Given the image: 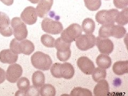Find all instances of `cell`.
Here are the masks:
<instances>
[{
	"label": "cell",
	"instance_id": "obj_15",
	"mask_svg": "<svg viewBox=\"0 0 128 96\" xmlns=\"http://www.w3.org/2000/svg\"><path fill=\"white\" fill-rule=\"evenodd\" d=\"M18 55L10 50H3L0 52V62L3 64H12L17 62Z\"/></svg>",
	"mask_w": 128,
	"mask_h": 96
},
{
	"label": "cell",
	"instance_id": "obj_29",
	"mask_svg": "<svg viewBox=\"0 0 128 96\" xmlns=\"http://www.w3.org/2000/svg\"><path fill=\"white\" fill-rule=\"evenodd\" d=\"M55 41L54 38L48 34H44L41 38V41L43 45L48 48L54 47Z\"/></svg>",
	"mask_w": 128,
	"mask_h": 96
},
{
	"label": "cell",
	"instance_id": "obj_37",
	"mask_svg": "<svg viewBox=\"0 0 128 96\" xmlns=\"http://www.w3.org/2000/svg\"><path fill=\"white\" fill-rule=\"evenodd\" d=\"M28 1H30V2H31L33 4H36V3H38L40 0H28Z\"/></svg>",
	"mask_w": 128,
	"mask_h": 96
},
{
	"label": "cell",
	"instance_id": "obj_21",
	"mask_svg": "<svg viewBox=\"0 0 128 96\" xmlns=\"http://www.w3.org/2000/svg\"><path fill=\"white\" fill-rule=\"evenodd\" d=\"M82 29L86 34L93 33L95 30V22L92 19L87 18L82 22Z\"/></svg>",
	"mask_w": 128,
	"mask_h": 96
},
{
	"label": "cell",
	"instance_id": "obj_24",
	"mask_svg": "<svg viewBox=\"0 0 128 96\" xmlns=\"http://www.w3.org/2000/svg\"><path fill=\"white\" fill-rule=\"evenodd\" d=\"M126 33V29L122 25H115L112 27L111 36L117 38H121L124 36Z\"/></svg>",
	"mask_w": 128,
	"mask_h": 96
},
{
	"label": "cell",
	"instance_id": "obj_10",
	"mask_svg": "<svg viewBox=\"0 0 128 96\" xmlns=\"http://www.w3.org/2000/svg\"><path fill=\"white\" fill-rule=\"evenodd\" d=\"M22 66L17 64H12L8 67L6 72V78L10 83L17 82L22 74Z\"/></svg>",
	"mask_w": 128,
	"mask_h": 96
},
{
	"label": "cell",
	"instance_id": "obj_30",
	"mask_svg": "<svg viewBox=\"0 0 128 96\" xmlns=\"http://www.w3.org/2000/svg\"><path fill=\"white\" fill-rule=\"evenodd\" d=\"M17 86L19 90L26 92V91L30 86V82L27 78L25 77H22L19 78L17 81Z\"/></svg>",
	"mask_w": 128,
	"mask_h": 96
},
{
	"label": "cell",
	"instance_id": "obj_14",
	"mask_svg": "<svg viewBox=\"0 0 128 96\" xmlns=\"http://www.w3.org/2000/svg\"><path fill=\"white\" fill-rule=\"evenodd\" d=\"M54 0H40L36 8L38 16L40 18H44L51 10L53 5Z\"/></svg>",
	"mask_w": 128,
	"mask_h": 96
},
{
	"label": "cell",
	"instance_id": "obj_7",
	"mask_svg": "<svg viewBox=\"0 0 128 96\" xmlns=\"http://www.w3.org/2000/svg\"><path fill=\"white\" fill-rule=\"evenodd\" d=\"M117 9L102 10L96 14V20L97 22L102 25L114 24L116 17L118 13Z\"/></svg>",
	"mask_w": 128,
	"mask_h": 96
},
{
	"label": "cell",
	"instance_id": "obj_4",
	"mask_svg": "<svg viewBox=\"0 0 128 96\" xmlns=\"http://www.w3.org/2000/svg\"><path fill=\"white\" fill-rule=\"evenodd\" d=\"M71 43L66 42L62 38H59L55 41L54 47L57 50V58L62 62H66L71 56L70 46Z\"/></svg>",
	"mask_w": 128,
	"mask_h": 96
},
{
	"label": "cell",
	"instance_id": "obj_25",
	"mask_svg": "<svg viewBox=\"0 0 128 96\" xmlns=\"http://www.w3.org/2000/svg\"><path fill=\"white\" fill-rule=\"evenodd\" d=\"M114 24L102 25L99 30V36L103 38H108L111 36L112 27Z\"/></svg>",
	"mask_w": 128,
	"mask_h": 96
},
{
	"label": "cell",
	"instance_id": "obj_19",
	"mask_svg": "<svg viewBox=\"0 0 128 96\" xmlns=\"http://www.w3.org/2000/svg\"><path fill=\"white\" fill-rule=\"evenodd\" d=\"M96 64L98 67L102 69H108L111 66L112 60L107 54H100L96 59Z\"/></svg>",
	"mask_w": 128,
	"mask_h": 96
},
{
	"label": "cell",
	"instance_id": "obj_6",
	"mask_svg": "<svg viewBox=\"0 0 128 96\" xmlns=\"http://www.w3.org/2000/svg\"><path fill=\"white\" fill-rule=\"evenodd\" d=\"M41 27L46 33L52 35L59 34L63 30V26L60 22L48 17L43 20Z\"/></svg>",
	"mask_w": 128,
	"mask_h": 96
},
{
	"label": "cell",
	"instance_id": "obj_1",
	"mask_svg": "<svg viewBox=\"0 0 128 96\" xmlns=\"http://www.w3.org/2000/svg\"><path fill=\"white\" fill-rule=\"evenodd\" d=\"M50 68L52 75L56 78H64L69 80L74 76L75 73L74 67L68 62L55 63Z\"/></svg>",
	"mask_w": 128,
	"mask_h": 96
},
{
	"label": "cell",
	"instance_id": "obj_23",
	"mask_svg": "<svg viewBox=\"0 0 128 96\" xmlns=\"http://www.w3.org/2000/svg\"><path fill=\"white\" fill-rule=\"evenodd\" d=\"M56 94L54 87L50 84L43 85L40 88V94L43 96H54Z\"/></svg>",
	"mask_w": 128,
	"mask_h": 96
},
{
	"label": "cell",
	"instance_id": "obj_36",
	"mask_svg": "<svg viewBox=\"0 0 128 96\" xmlns=\"http://www.w3.org/2000/svg\"><path fill=\"white\" fill-rule=\"evenodd\" d=\"M16 96H26V92L23 91L19 90L16 92Z\"/></svg>",
	"mask_w": 128,
	"mask_h": 96
},
{
	"label": "cell",
	"instance_id": "obj_33",
	"mask_svg": "<svg viewBox=\"0 0 128 96\" xmlns=\"http://www.w3.org/2000/svg\"><path fill=\"white\" fill-rule=\"evenodd\" d=\"M26 96H40V88L36 87L34 85L30 86L26 91Z\"/></svg>",
	"mask_w": 128,
	"mask_h": 96
},
{
	"label": "cell",
	"instance_id": "obj_35",
	"mask_svg": "<svg viewBox=\"0 0 128 96\" xmlns=\"http://www.w3.org/2000/svg\"><path fill=\"white\" fill-rule=\"evenodd\" d=\"M3 4L7 6H10L13 4L14 0H0Z\"/></svg>",
	"mask_w": 128,
	"mask_h": 96
},
{
	"label": "cell",
	"instance_id": "obj_31",
	"mask_svg": "<svg viewBox=\"0 0 128 96\" xmlns=\"http://www.w3.org/2000/svg\"><path fill=\"white\" fill-rule=\"evenodd\" d=\"M19 42L16 38L12 40L10 44V50L12 51L15 54H20V51L19 49Z\"/></svg>",
	"mask_w": 128,
	"mask_h": 96
},
{
	"label": "cell",
	"instance_id": "obj_17",
	"mask_svg": "<svg viewBox=\"0 0 128 96\" xmlns=\"http://www.w3.org/2000/svg\"><path fill=\"white\" fill-rule=\"evenodd\" d=\"M19 49L21 54L28 56L34 52L35 46L30 40H23L19 42Z\"/></svg>",
	"mask_w": 128,
	"mask_h": 96
},
{
	"label": "cell",
	"instance_id": "obj_18",
	"mask_svg": "<svg viewBox=\"0 0 128 96\" xmlns=\"http://www.w3.org/2000/svg\"><path fill=\"white\" fill-rule=\"evenodd\" d=\"M114 73L117 75H122L128 73V61H118L113 66Z\"/></svg>",
	"mask_w": 128,
	"mask_h": 96
},
{
	"label": "cell",
	"instance_id": "obj_13",
	"mask_svg": "<svg viewBox=\"0 0 128 96\" xmlns=\"http://www.w3.org/2000/svg\"><path fill=\"white\" fill-rule=\"evenodd\" d=\"M77 65L80 70L86 75H91L95 68V65L93 62L85 56L78 59Z\"/></svg>",
	"mask_w": 128,
	"mask_h": 96
},
{
	"label": "cell",
	"instance_id": "obj_20",
	"mask_svg": "<svg viewBox=\"0 0 128 96\" xmlns=\"http://www.w3.org/2000/svg\"><path fill=\"white\" fill-rule=\"evenodd\" d=\"M32 80L33 84L36 87L40 88L45 83V75L42 72L37 70L32 75Z\"/></svg>",
	"mask_w": 128,
	"mask_h": 96
},
{
	"label": "cell",
	"instance_id": "obj_27",
	"mask_svg": "<svg viewBox=\"0 0 128 96\" xmlns=\"http://www.w3.org/2000/svg\"><path fill=\"white\" fill-rule=\"evenodd\" d=\"M86 6L91 11L98 10L102 6V0H84Z\"/></svg>",
	"mask_w": 128,
	"mask_h": 96
},
{
	"label": "cell",
	"instance_id": "obj_3",
	"mask_svg": "<svg viewBox=\"0 0 128 96\" xmlns=\"http://www.w3.org/2000/svg\"><path fill=\"white\" fill-rule=\"evenodd\" d=\"M11 25L13 30L14 38L18 41L25 40L28 35L26 24L19 17H14L11 20Z\"/></svg>",
	"mask_w": 128,
	"mask_h": 96
},
{
	"label": "cell",
	"instance_id": "obj_12",
	"mask_svg": "<svg viewBox=\"0 0 128 96\" xmlns=\"http://www.w3.org/2000/svg\"><path fill=\"white\" fill-rule=\"evenodd\" d=\"M96 44L100 53L109 54L114 50V44L110 40L107 38L97 37L96 38Z\"/></svg>",
	"mask_w": 128,
	"mask_h": 96
},
{
	"label": "cell",
	"instance_id": "obj_28",
	"mask_svg": "<svg viewBox=\"0 0 128 96\" xmlns=\"http://www.w3.org/2000/svg\"><path fill=\"white\" fill-rule=\"evenodd\" d=\"M70 95L73 96H92V94L89 89L81 87H77L72 90Z\"/></svg>",
	"mask_w": 128,
	"mask_h": 96
},
{
	"label": "cell",
	"instance_id": "obj_32",
	"mask_svg": "<svg viewBox=\"0 0 128 96\" xmlns=\"http://www.w3.org/2000/svg\"><path fill=\"white\" fill-rule=\"evenodd\" d=\"M114 4L116 8L123 9L128 6V0H113Z\"/></svg>",
	"mask_w": 128,
	"mask_h": 96
},
{
	"label": "cell",
	"instance_id": "obj_11",
	"mask_svg": "<svg viewBox=\"0 0 128 96\" xmlns=\"http://www.w3.org/2000/svg\"><path fill=\"white\" fill-rule=\"evenodd\" d=\"M20 18L27 25H32L35 24L38 19L36 10L33 6H27L20 14Z\"/></svg>",
	"mask_w": 128,
	"mask_h": 96
},
{
	"label": "cell",
	"instance_id": "obj_8",
	"mask_svg": "<svg viewBox=\"0 0 128 96\" xmlns=\"http://www.w3.org/2000/svg\"><path fill=\"white\" fill-rule=\"evenodd\" d=\"M75 41L77 48L82 51L91 49L96 44V37L92 34H81Z\"/></svg>",
	"mask_w": 128,
	"mask_h": 96
},
{
	"label": "cell",
	"instance_id": "obj_5",
	"mask_svg": "<svg viewBox=\"0 0 128 96\" xmlns=\"http://www.w3.org/2000/svg\"><path fill=\"white\" fill-rule=\"evenodd\" d=\"M82 33L81 26L78 24H73L64 30L61 33V38L64 41L71 43Z\"/></svg>",
	"mask_w": 128,
	"mask_h": 96
},
{
	"label": "cell",
	"instance_id": "obj_22",
	"mask_svg": "<svg viewBox=\"0 0 128 96\" xmlns=\"http://www.w3.org/2000/svg\"><path fill=\"white\" fill-rule=\"evenodd\" d=\"M115 22L120 25H126L128 23V9L126 8L118 12L115 19Z\"/></svg>",
	"mask_w": 128,
	"mask_h": 96
},
{
	"label": "cell",
	"instance_id": "obj_9",
	"mask_svg": "<svg viewBox=\"0 0 128 96\" xmlns=\"http://www.w3.org/2000/svg\"><path fill=\"white\" fill-rule=\"evenodd\" d=\"M0 34L3 36L9 37L13 34L10 19L6 13L0 11Z\"/></svg>",
	"mask_w": 128,
	"mask_h": 96
},
{
	"label": "cell",
	"instance_id": "obj_34",
	"mask_svg": "<svg viewBox=\"0 0 128 96\" xmlns=\"http://www.w3.org/2000/svg\"><path fill=\"white\" fill-rule=\"evenodd\" d=\"M6 78V73L5 70L0 67V84L5 81Z\"/></svg>",
	"mask_w": 128,
	"mask_h": 96
},
{
	"label": "cell",
	"instance_id": "obj_16",
	"mask_svg": "<svg viewBox=\"0 0 128 96\" xmlns=\"http://www.w3.org/2000/svg\"><path fill=\"white\" fill-rule=\"evenodd\" d=\"M109 92V84L105 79L98 82L97 84H96L94 89V95L96 96H105Z\"/></svg>",
	"mask_w": 128,
	"mask_h": 96
},
{
	"label": "cell",
	"instance_id": "obj_26",
	"mask_svg": "<svg viewBox=\"0 0 128 96\" xmlns=\"http://www.w3.org/2000/svg\"><path fill=\"white\" fill-rule=\"evenodd\" d=\"M92 74V78L94 80V81L98 82L102 80L105 79L106 78L107 73L105 69L98 67L94 68Z\"/></svg>",
	"mask_w": 128,
	"mask_h": 96
},
{
	"label": "cell",
	"instance_id": "obj_2",
	"mask_svg": "<svg viewBox=\"0 0 128 96\" xmlns=\"http://www.w3.org/2000/svg\"><path fill=\"white\" fill-rule=\"evenodd\" d=\"M31 62L35 68L42 70H49L52 64L50 56L41 51L36 52L32 56Z\"/></svg>",
	"mask_w": 128,
	"mask_h": 96
}]
</instances>
